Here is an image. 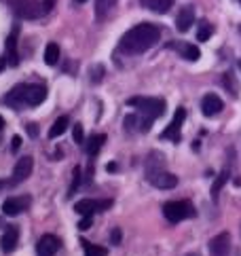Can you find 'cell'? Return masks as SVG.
<instances>
[{"label":"cell","instance_id":"cell-1","mask_svg":"<svg viewBox=\"0 0 241 256\" xmlns=\"http://www.w3.org/2000/svg\"><path fill=\"white\" fill-rule=\"evenodd\" d=\"M161 38V30L159 26L154 24H138L136 28L127 30L123 34V38L118 42V49L123 53H132V56H138V53H144L150 47H154Z\"/></svg>","mask_w":241,"mask_h":256},{"label":"cell","instance_id":"cell-2","mask_svg":"<svg viewBox=\"0 0 241 256\" xmlns=\"http://www.w3.org/2000/svg\"><path fill=\"white\" fill-rule=\"evenodd\" d=\"M47 98V89L42 85H15L4 98V104L11 108H24V106H40Z\"/></svg>","mask_w":241,"mask_h":256},{"label":"cell","instance_id":"cell-3","mask_svg":"<svg viewBox=\"0 0 241 256\" xmlns=\"http://www.w3.org/2000/svg\"><path fill=\"white\" fill-rule=\"evenodd\" d=\"M127 106L136 108L138 112H142V114L150 116V118H159L165 112V100H161V98H142V96L129 98Z\"/></svg>","mask_w":241,"mask_h":256},{"label":"cell","instance_id":"cell-4","mask_svg":"<svg viewBox=\"0 0 241 256\" xmlns=\"http://www.w3.org/2000/svg\"><path fill=\"white\" fill-rule=\"evenodd\" d=\"M163 216L176 224L186 220V218H194L197 210L192 208L190 201H168V204H163Z\"/></svg>","mask_w":241,"mask_h":256},{"label":"cell","instance_id":"cell-5","mask_svg":"<svg viewBox=\"0 0 241 256\" xmlns=\"http://www.w3.org/2000/svg\"><path fill=\"white\" fill-rule=\"evenodd\" d=\"M6 2L20 20H38L40 15H44L38 0H6Z\"/></svg>","mask_w":241,"mask_h":256},{"label":"cell","instance_id":"cell-6","mask_svg":"<svg viewBox=\"0 0 241 256\" xmlns=\"http://www.w3.org/2000/svg\"><path fill=\"white\" fill-rule=\"evenodd\" d=\"M146 178L152 186L161 188V190H170L178 186V176L172 172H165L163 168H154V170H146Z\"/></svg>","mask_w":241,"mask_h":256},{"label":"cell","instance_id":"cell-7","mask_svg":"<svg viewBox=\"0 0 241 256\" xmlns=\"http://www.w3.org/2000/svg\"><path fill=\"white\" fill-rule=\"evenodd\" d=\"M108 208H112V199H80L74 206V212L80 216H94L98 212H106Z\"/></svg>","mask_w":241,"mask_h":256},{"label":"cell","instance_id":"cell-8","mask_svg":"<svg viewBox=\"0 0 241 256\" xmlns=\"http://www.w3.org/2000/svg\"><path fill=\"white\" fill-rule=\"evenodd\" d=\"M184 118H186V110H184V108H176V114H174V118H172V123L168 125V130H163L161 140L180 142V138H182L180 127H182V123H184Z\"/></svg>","mask_w":241,"mask_h":256},{"label":"cell","instance_id":"cell-9","mask_svg":"<svg viewBox=\"0 0 241 256\" xmlns=\"http://www.w3.org/2000/svg\"><path fill=\"white\" fill-rule=\"evenodd\" d=\"M32 204V199L30 195H22V197H8L4 204H2V214L4 216H17V214H22L26 212L28 208H30Z\"/></svg>","mask_w":241,"mask_h":256},{"label":"cell","instance_id":"cell-10","mask_svg":"<svg viewBox=\"0 0 241 256\" xmlns=\"http://www.w3.org/2000/svg\"><path fill=\"white\" fill-rule=\"evenodd\" d=\"M60 248H62L60 237H55V235H42L40 240H38V244H36V254H38V256H55Z\"/></svg>","mask_w":241,"mask_h":256},{"label":"cell","instance_id":"cell-11","mask_svg":"<svg viewBox=\"0 0 241 256\" xmlns=\"http://www.w3.org/2000/svg\"><path fill=\"white\" fill-rule=\"evenodd\" d=\"M152 121L154 118H150V116H146V114H142V112H134V114H129V116H125V127H127V132L129 130H138V132H142V134H146L148 130H150V125H152Z\"/></svg>","mask_w":241,"mask_h":256},{"label":"cell","instance_id":"cell-12","mask_svg":"<svg viewBox=\"0 0 241 256\" xmlns=\"http://www.w3.org/2000/svg\"><path fill=\"white\" fill-rule=\"evenodd\" d=\"M17 36H20V26H15L13 32L8 34V38H6V53H4V58L8 62V66H20V51H17Z\"/></svg>","mask_w":241,"mask_h":256},{"label":"cell","instance_id":"cell-13","mask_svg":"<svg viewBox=\"0 0 241 256\" xmlns=\"http://www.w3.org/2000/svg\"><path fill=\"white\" fill-rule=\"evenodd\" d=\"M32 170H34V159H32V157H22L20 161L15 163L11 184H22V182L32 174Z\"/></svg>","mask_w":241,"mask_h":256},{"label":"cell","instance_id":"cell-14","mask_svg":"<svg viewBox=\"0 0 241 256\" xmlns=\"http://www.w3.org/2000/svg\"><path fill=\"white\" fill-rule=\"evenodd\" d=\"M210 252L212 256H228L230 252V235L228 233H220L214 240L210 242Z\"/></svg>","mask_w":241,"mask_h":256},{"label":"cell","instance_id":"cell-15","mask_svg":"<svg viewBox=\"0 0 241 256\" xmlns=\"http://www.w3.org/2000/svg\"><path fill=\"white\" fill-rule=\"evenodd\" d=\"M17 242H20V228L17 226H6L4 235L0 237V248H2V252L11 254L17 248Z\"/></svg>","mask_w":241,"mask_h":256},{"label":"cell","instance_id":"cell-16","mask_svg":"<svg viewBox=\"0 0 241 256\" xmlns=\"http://www.w3.org/2000/svg\"><path fill=\"white\" fill-rule=\"evenodd\" d=\"M170 47L178 51L186 62H197V60L201 58L199 47H197V44H192V42H172Z\"/></svg>","mask_w":241,"mask_h":256},{"label":"cell","instance_id":"cell-17","mask_svg":"<svg viewBox=\"0 0 241 256\" xmlns=\"http://www.w3.org/2000/svg\"><path fill=\"white\" fill-rule=\"evenodd\" d=\"M222 108H224V104H222V100L214 94H208L206 98L201 100V110L206 116H216Z\"/></svg>","mask_w":241,"mask_h":256},{"label":"cell","instance_id":"cell-18","mask_svg":"<svg viewBox=\"0 0 241 256\" xmlns=\"http://www.w3.org/2000/svg\"><path fill=\"white\" fill-rule=\"evenodd\" d=\"M192 24H194V11H192V6H182L178 17H176V28H178V32H188Z\"/></svg>","mask_w":241,"mask_h":256},{"label":"cell","instance_id":"cell-19","mask_svg":"<svg viewBox=\"0 0 241 256\" xmlns=\"http://www.w3.org/2000/svg\"><path fill=\"white\" fill-rule=\"evenodd\" d=\"M106 144V136L104 134H94L91 138L87 140V144H85V150H87V154L89 157H96V154L102 150V146Z\"/></svg>","mask_w":241,"mask_h":256},{"label":"cell","instance_id":"cell-20","mask_svg":"<svg viewBox=\"0 0 241 256\" xmlns=\"http://www.w3.org/2000/svg\"><path fill=\"white\" fill-rule=\"evenodd\" d=\"M176 0H142V4L146 8H150L152 13H168L174 6Z\"/></svg>","mask_w":241,"mask_h":256},{"label":"cell","instance_id":"cell-21","mask_svg":"<svg viewBox=\"0 0 241 256\" xmlns=\"http://www.w3.org/2000/svg\"><path fill=\"white\" fill-rule=\"evenodd\" d=\"M228 180H230V170H228V168H224V170H222V172L218 174V178L214 180V184H212V197L218 199V195H220L222 186H224Z\"/></svg>","mask_w":241,"mask_h":256},{"label":"cell","instance_id":"cell-22","mask_svg":"<svg viewBox=\"0 0 241 256\" xmlns=\"http://www.w3.org/2000/svg\"><path fill=\"white\" fill-rule=\"evenodd\" d=\"M116 0H96V17L98 20H106V15L112 11Z\"/></svg>","mask_w":241,"mask_h":256},{"label":"cell","instance_id":"cell-23","mask_svg":"<svg viewBox=\"0 0 241 256\" xmlns=\"http://www.w3.org/2000/svg\"><path fill=\"white\" fill-rule=\"evenodd\" d=\"M68 125H70V118L68 116H60L58 121H55L51 125V130H49V138H60V136L68 130Z\"/></svg>","mask_w":241,"mask_h":256},{"label":"cell","instance_id":"cell-24","mask_svg":"<svg viewBox=\"0 0 241 256\" xmlns=\"http://www.w3.org/2000/svg\"><path fill=\"white\" fill-rule=\"evenodd\" d=\"M58 60H60V47H58V42H49L47 49H44V64H47V66H55Z\"/></svg>","mask_w":241,"mask_h":256},{"label":"cell","instance_id":"cell-25","mask_svg":"<svg viewBox=\"0 0 241 256\" xmlns=\"http://www.w3.org/2000/svg\"><path fill=\"white\" fill-rule=\"evenodd\" d=\"M212 34H214V26H212L210 22H206V20L199 22V26H197V40L199 42H206Z\"/></svg>","mask_w":241,"mask_h":256},{"label":"cell","instance_id":"cell-26","mask_svg":"<svg viewBox=\"0 0 241 256\" xmlns=\"http://www.w3.org/2000/svg\"><path fill=\"white\" fill-rule=\"evenodd\" d=\"M82 246H85V256H108V250L104 246H96L82 240Z\"/></svg>","mask_w":241,"mask_h":256},{"label":"cell","instance_id":"cell-27","mask_svg":"<svg viewBox=\"0 0 241 256\" xmlns=\"http://www.w3.org/2000/svg\"><path fill=\"white\" fill-rule=\"evenodd\" d=\"M72 138L76 144H85V132H82V125L76 123V125H72Z\"/></svg>","mask_w":241,"mask_h":256},{"label":"cell","instance_id":"cell-28","mask_svg":"<svg viewBox=\"0 0 241 256\" xmlns=\"http://www.w3.org/2000/svg\"><path fill=\"white\" fill-rule=\"evenodd\" d=\"M72 174H74V180H72V186H70V190H68V197H72V195H74V190L80 186V168H74Z\"/></svg>","mask_w":241,"mask_h":256},{"label":"cell","instance_id":"cell-29","mask_svg":"<svg viewBox=\"0 0 241 256\" xmlns=\"http://www.w3.org/2000/svg\"><path fill=\"white\" fill-rule=\"evenodd\" d=\"M102 74H104V68H102V66L91 68V80H94V83H100V80H102Z\"/></svg>","mask_w":241,"mask_h":256},{"label":"cell","instance_id":"cell-30","mask_svg":"<svg viewBox=\"0 0 241 256\" xmlns=\"http://www.w3.org/2000/svg\"><path fill=\"white\" fill-rule=\"evenodd\" d=\"M91 222H94V216H82V220L78 222V231H87Z\"/></svg>","mask_w":241,"mask_h":256},{"label":"cell","instance_id":"cell-31","mask_svg":"<svg viewBox=\"0 0 241 256\" xmlns=\"http://www.w3.org/2000/svg\"><path fill=\"white\" fill-rule=\"evenodd\" d=\"M40 4H42V13L47 15V13H51V11H53V6H55V0H42Z\"/></svg>","mask_w":241,"mask_h":256},{"label":"cell","instance_id":"cell-32","mask_svg":"<svg viewBox=\"0 0 241 256\" xmlns=\"http://www.w3.org/2000/svg\"><path fill=\"white\" fill-rule=\"evenodd\" d=\"M22 148V138L20 136H13V140H11V152H17Z\"/></svg>","mask_w":241,"mask_h":256},{"label":"cell","instance_id":"cell-33","mask_svg":"<svg viewBox=\"0 0 241 256\" xmlns=\"http://www.w3.org/2000/svg\"><path fill=\"white\" fill-rule=\"evenodd\" d=\"M110 242H112V246H118V242H120V228H114V231L110 233Z\"/></svg>","mask_w":241,"mask_h":256},{"label":"cell","instance_id":"cell-34","mask_svg":"<svg viewBox=\"0 0 241 256\" xmlns=\"http://www.w3.org/2000/svg\"><path fill=\"white\" fill-rule=\"evenodd\" d=\"M26 130H28V132H30V136H32V138H36V136H38V127H36L34 123H30V125H26Z\"/></svg>","mask_w":241,"mask_h":256},{"label":"cell","instance_id":"cell-35","mask_svg":"<svg viewBox=\"0 0 241 256\" xmlns=\"http://www.w3.org/2000/svg\"><path fill=\"white\" fill-rule=\"evenodd\" d=\"M4 66H8V62H6V58L2 56V58H0V72L4 70Z\"/></svg>","mask_w":241,"mask_h":256},{"label":"cell","instance_id":"cell-36","mask_svg":"<svg viewBox=\"0 0 241 256\" xmlns=\"http://www.w3.org/2000/svg\"><path fill=\"white\" fill-rule=\"evenodd\" d=\"M106 170H108V172H116V163H108Z\"/></svg>","mask_w":241,"mask_h":256},{"label":"cell","instance_id":"cell-37","mask_svg":"<svg viewBox=\"0 0 241 256\" xmlns=\"http://www.w3.org/2000/svg\"><path fill=\"white\" fill-rule=\"evenodd\" d=\"M2 127H4V118L0 116V132H2Z\"/></svg>","mask_w":241,"mask_h":256},{"label":"cell","instance_id":"cell-38","mask_svg":"<svg viewBox=\"0 0 241 256\" xmlns=\"http://www.w3.org/2000/svg\"><path fill=\"white\" fill-rule=\"evenodd\" d=\"M74 2H78V4H82V2H87V0H74Z\"/></svg>","mask_w":241,"mask_h":256},{"label":"cell","instance_id":"cell-39","mask_svg":"<svg viewBox=\"0 0 241 256\" xmlns=\"http://www.w3.org/2000/svg\"><path fill=\"white\" fill-rule=\"evenodd\" d=\"M239 32H241V28H239Z\"/></svg>","mask_w":241,"mask_h":256},{"label":"cell","instance_id":"cell-40","mask_svg":"<svg viewBox=\"0 0 241 256\" xmlns=\"http://www.w3.org/2000/svg\"><path fill=\"white\" fill-rule=\"evenodd\" d=\"M239 2H241V0H239Z\"/></svg>","mask_w":241,"mask_h":256}]
</instances>
